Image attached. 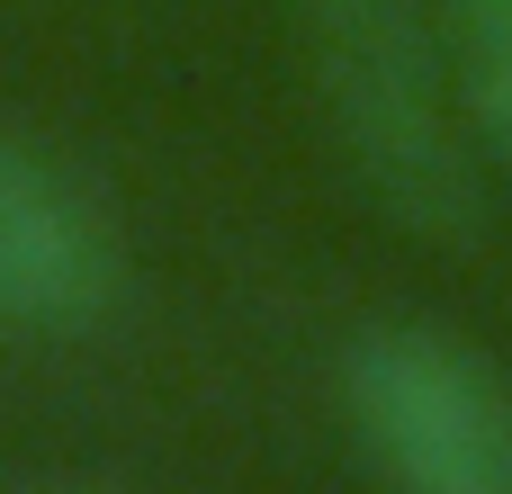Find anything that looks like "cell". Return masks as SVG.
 <instances>
[{
  "mask_svg": "<svg viewBox=\"0 0 512 494\" xmlns=\"http://www.w3.org/2000/svg\"><path fill=\"white\" fill-rule=\"evenodd\" d=\"M315 99L360 189L423 243L486 225V153L459 117L441 0H288Z\"/></svg>",
  "mask_w": 512,
  "mask_h": 494,
  "instance_id": "1",
  "label": "cell"
},
{
  "mask_svg": "<svg viewBox=\"0 0 512 494\" xmlns=\"http://www.w3.org/2000/svg\"><path fill=\"white\" fill-rule=\"evenodd\" d=\"M342 414L387 494H512V387L441 324H369Z\"/></svg>",
  "mask_w": 512,
  "mask_h": 494,
  "instance_id": "2",
  "label": "cell"
},
{
  "mask_svg": "<svg viewBox=\"0 0 512 494\" xmlns=\"http://www.w3.org/2000/svg\"><path fill=\"white\" fill-rule=\"evenodd\" d=\"M126 297V252L99 198L36 153L27 135L0 126V333H90Z\"/></svg>",
  "mask_w": 512,
  "mask_h": 494,
  "instance_id": "3",
  "label": "cell"
},
{
  "mask_svg": "<svg viewBox=\"0 0 512 494\" xmlns=\"http://www.w3.org/2000/svg\"><path fill=\"white\" fill-rule=\"evenodd\" d=\"M441 45L477 153L512 180V0H441Z\"/></svg>",
  "mask_w": 512,
  "mask_h": 494,
  "instance_id": "4",
  "label": "cell"
},
{
  "mask_svg": "<svg viewBox=\"0 0 512 494\" xmlns=\"http://www.w3.org/2000/svg\"><path fill=\"white\" fill-rule=\"evenodd\" d=\"M63 494H108V486H63Z\"/></svg>",
  "mask_w": 512,
  "mask_h": 494,
  "instance_id": "5",
  "label": "cell"
}]
</instances>
